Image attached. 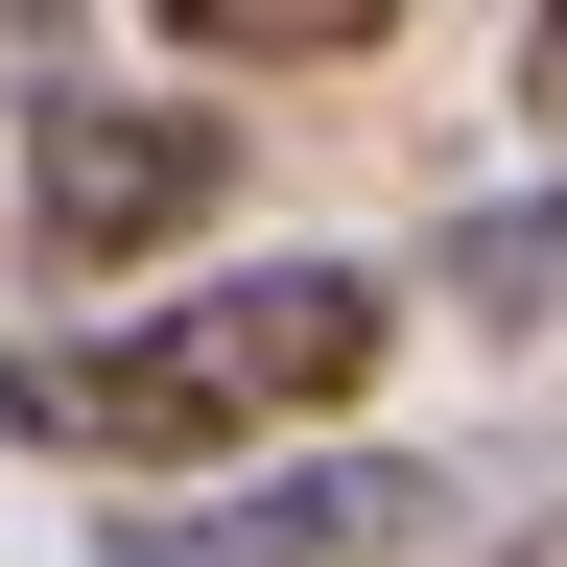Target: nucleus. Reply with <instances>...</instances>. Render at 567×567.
Wrapping results in <instances>:
<instances>
[{
    "label": "nucleus",
    "instance_id": "nucleus-1",
    "mask_svg": "<svg viewBox=\"0 0 567 567\" xmlns=\"http://www.w3.org/2000/svg\"><path fill=\"white\" fill-rule=\"evenodd\" d=\"M379 260H237V284H189V308H118V331H71L0 379V425H48V450H95V473H213V450H284V425H331L354 379H379Z\"/></svg>",
    "mask_w": 567,
    "mask_h": 567
},
{
    "label": "nucleus",
    "instance_id": "nucleus-2",
    "mask_svg": "<svg viewBox=\"0 0 567 567\" xmlns=\"http://www.w3.org/2000/svg\"><path fill=\"white\" fill-rule=\"evenodd\" d=\"M237 189V118H166V95H48L24 118V260L48 284H142L166 237H213Z\"/></svg>",
    "mask_w": 567,
    "mask_h": 567
},
{
    "label": "nucleus",
    "instance_id": "nucleus-3",
    "mask_svg": "<svg viewBox=\"0 0 567 567\" xmlns=\"http://www.w3.org/2000/svg\"><path fill=\"white\" fill-rule=\"evenodd\" d=\"M118 567H425V473L402 450H308L237 520H118Z\"/></svg>",
    "mask_w": 567,
    "mask_h": 567
},
{
    "label": "nucleus",
    "instance_id": "nucleus-4",
    "mask_svg": "<svg viewBox=\"0 0 567 567\" xmlns=\"http://www.w3.org/2000/svg\"><path fill=\"white\" fill-rule=\"evenodd\" d=\"M425 284H450L473 331H567V189H520V213H450V260H425Z\"/></svg>",
    "mask_w": 567,
    "mask_h": 567
},
{
    "label": "nucleus",
    "instance_id": "nucleus-5",
    "mask_svg": "<svg viewBox=\"0 0 567 567\" xmlns=\"http://www.w3.org/2000/svg\"><path fill=\"white\" fill-rule=\"evenodd\" d=\"M166 48H213V71H331V48H379L402 0H142Z\"/></svg>",
    "mask_w": 567,
    "mask_h": 567
},
{
    "label": "nucleus",
    "instance_id": "nucleus-6",
    "mask_svg": "<svg viewBox=\"0 0 567 567\" xmlns=\"http://www.w3.org/2000/svg\"><path fill=\"white\" fill-rule=\"evenodd\" d=\"M520 118H567V0H544V24H520Z\"/></svg>",
    "mask_w": 567,
    "mask_h": 567
}]
</instances>
